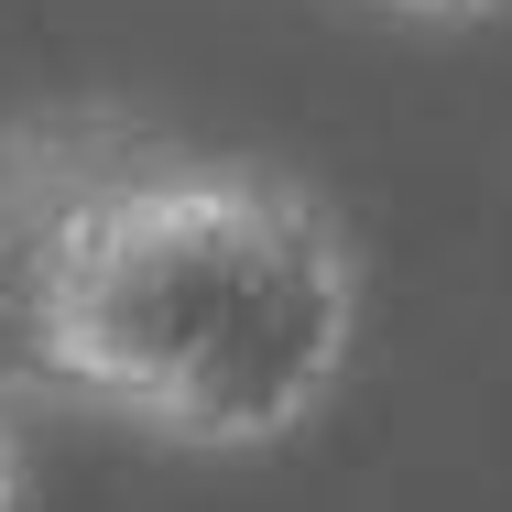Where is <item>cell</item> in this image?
Returning a JSON list of instances; mask_svg holds the SVG:
<instances>
[{"mask_svg":"<svg viewBox=\"0 0 512 512\" xmlns=\"http://www.w3.org/2000/svg\"><path fill=\"white\" fill-rule=\"evenodd\" d=\"M0 512H22V436H11V404H0Z\"/></svg>","mask_w":512,"mask_h":512,"instance_id":"obj_4","label":"cell"},{"mask_svg":"<svg viewBox=\"0 0 512 512\" xmlns=\"http://www.w3.org/2000/svg\"><path fill=\"white\" fill-rule=\"evenodd\" d=\"M371 11H404V22H502L512 0H371Z\"/></svg>","mask_w":512,"mask_h":512,"instance_id":"obj_3","label":"cell"},{"mask_svg":"<svg viewBox=\"0 0 512 512\" xmlns=\"http://www.w3.org/2000/svg\"><path fill=\"white\" fill-rule=\"evenodd\" d=\"M142 153L120 109H33L0 131V404H55V273L109 175Z\"/></svg>","mask_w":512,"mask_h":512,"instance_id":"obj_2","label":"cell"},{"mask_svg":"<svg viewBox=\"0 0 512 512\" xmlns=\"http://www.w3.org/2000/svg\"><path fill=\"white\" fill-rule=\"evenodd\" d=\"M349 338V229L273 164L175 153L142 131L55 273V404L153 425L175 447H273L338 393Z\"/></svg>","mask_w":512,"mask_h":512,"instance_id":"obj_1","label":"cell"}]
</instances>
